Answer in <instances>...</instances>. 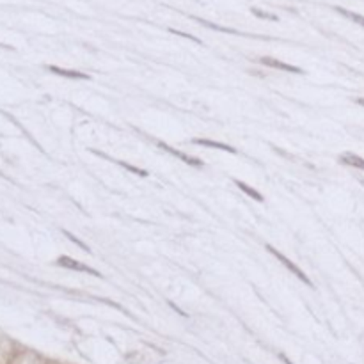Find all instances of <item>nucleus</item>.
Masks as SVG:
<instances>
[{"label": "nucleus", "mask_w": 364, "mask_h": 364, "mask_svg": "<svg viewBox=\"0 0 364 364\" xmlns=\"http://www.w3.org/2000/svg\"><path fill=\"white\" fill-rule=\"evenodd\" d=\"M340 160L345 164V166L355 167V169L364 171V159H361L359 155H355V153H343Z\"/></svg>", "instance_id": "nucleus-7"}, {"label": "nucleus", "mask_w": 364, "mask_h": 364, "mask_svg": "<svg viewBox=\"0 0 364 364\" xmlns=\"http://www.w3.org/2000/svg\"><path fill=\"white\" fill-rule=\"evenodd\" d=\"M358 103H361V105L364 107V98H359V100H358Z\"/></svg>", "instance_id": "nucleus-15"}, {"label": "nucleus", "mask_w": 364, "mask_h": 364, "mask_svg": "<svg viewBox=\"0 0 364 364\" xmlns=\"http://www.w3.org/2000/svg\"><path fill=\"white\" fill-rule=\"evenodd\" d=\"M267 251H269V252H270V255H272V256H276V258H277V259H279V262H281V263H283V265H284V267H287V269H288V270H290V272H291V274H295V276H297V277H299V279H301V281H302V283H304V284H308V287H313L311 279H309V277H308V276H306V274H304V272H302V270H301V269H299V267H297V265H295V263H294V262H291V259H290V258H287V256H284V255H283V252H279V251H277V249H276V247H272V245H269V244H267Z\"/></svg>", "instance_id": "nucleus-1"}, {"label": "nucleus", "mask_w": 364, "mask_h": 364, "mask_svg": "<svg viewBox=\"0 0 364 364\" xmlns=\"http://www.w3.org/2000/svg\"><path fill=\"white\" fill-rule=\"evenodd\" d=\"M169 32H173V34H176V36H181V38H187V39H191V41H198V43H199V39H198V38H194V36L187 34V32L176 31V28H169Z\"/></svg>", "instance_id": "nucleus-14"}, {"label": "nucleus", "mask_w": 364, "mask_h": 364, "mask_svg": "<svg viewBox=\"0 0 364 364\" xmlns=\"http://www.w3.org/2000/svg\"><path fill=\"white\" fill-rule=\"evenodd\" d=\"M57 265H59V267H63V269L77 270V272H85V274H91V276L102 277V274H100L98 270H95V269H92V267H87V265H84V263L77 262V259L70 258V256H60V258L57 259Z\"/></svg>", "instance_id": "nucleus-2"}, {"label": "nucleus", "mask_w": 364, "mask_h": 364, "mask_svg": "<svg viewBox=\"0 0 364 364\" xmlns=\"http://www.w3.org/2000/svg\"><path fill=\"white\" fill-rule=\"evenodd\" d=\"M336 11H338V13H341V14H343V16L350 18L352 21H355V23H358V25H361V27H364V16H361V14H358V13H352V11H347V9H343V7H336Z\"/></svg>", "instance_id": "nucleus-9"}, {"label": "nucleus", "mask_w": 364, "mask_h": 364, "mask_svg": "<svg viewBox=\"0 0 364 364\" xmlns=\"http://www.w3.org/2000/svg\"><path fill=\"white\" fill-rule=\"evenodd\" d=\"M252 13H255L256 16H259V18H265V20H274V21H277V16H276V14L262 13V11H259V9H252Z\"/></svg>", "instance_id": "nucleus-13"}, {"label": "nucleus", "mask_w": 364, "mask_h": 364, "mask_svg": "<svg viewBox=\"0 0 364 364\" xmlns=\"http://www.w3.org/2000/svg\"><path fill=\"white\" fill-rule=\"evenodd\" d=\"M196 20H198V23H203V25H205V27H208V28H215V31H219V32H230V34H238V32H237V31H233V28L219 27V25L212 23V21H206V20H203V18H196Z\"/></svg>", "instance_id": "nucleus-10"}, {"label": "nucleus", "mask_w": 364, "mask_h": 364, "mask_svg": "<svg viewBox=\"0 0 364 364\" xmlns=\"http://www.w3.org/2000/svg\"><path fill=\"white\" fill-rule=\"evenodd\" d=\"M63 233H64V235H66V237H68V238H70V240H71V242H73V244H77V245H78V247H80V249H84V251H85V252H89V251H91V249H89V247H87V245H85V244H84V242H80V240H78V238H77V237H75V235H71V233H70V231H66V230H64V231H63Z\"/></svg>", "instance_id": "nucleus-12"}, {"label": "nucleus", "mask_w": 364, "mask_h": 364, "mask_svg": "<svg viewBox=\"0 0 364 364\" xmlns=\"http://www.w3.org/2000/svg\"><path fill=\"white\" fill-rule=\"evenodd\" d=\"M235 185H237L238 188H240L242 192H245V194L249 196V198H252V199H256V201H263V196L259 194L258 191H256V188H252V187H249L247 183H244V181H240V180H235Z\"/></svg>", "instance_id": "nucleus-8"}, {"label": "nucleus", "mask_w": 364, "mask_h": 364, "mask_svg": "<svg viewBox=\"0 0 364 364\" xmlns=\"http://www.w3.org/2000/svg\"><path fill=\"white\" fill-rule=\"evenodd\" d=\"M159 148H160V149H164V151H167V153H169V155L176 156V159L183 160V162H185V164H188V166H192V167H203V160L196 159V156H191V155H187V153H181V151H178V149H174L173 146L166 144V142L159 141Z\"/></svg>", "instance_id": "nucleus-3"}, {"label": "nucleus", "mask_w": 364, "mask_h": 364, "mask_svg": "<svg viewBox=\"0 0 364 364\" xmlns=\"http://www.w3.org/2000/svg\"><path fill=\"white\" fill-rule=\"evenodd\" d=\"M192 144H198V146H206V148H215L220 149V151H226L231 153V155H237V149L233 146L226 144V142H219V141H212V139H194Z\"/></svg>", "instance_id": "nucleus-5"}, {"label": "nucleus", "mask_w": 364, "mask_h": 364, "mask_svg": "<svg viewBox=\"0 0 364 364\" xmlns=\"http://www.w3.org/2000/svg\"><path fill=\"white\" fill-rule=\"evenodd\" d=\"M114 162H116L117 166L124 167V169H127V171H130V173H134V174H139V176H148V171H144V169H139V167H134V166H130V164H127V162H121V160H114Z\"/></svg>", "instance_id": "nucleus-11"}, {"label": "nucleus", "mask_w": 364, "mask_h": 364, "mask_svg": "<svg viewBox=\"0 0 364 364\" xmlns=\"http://www.w3.org/2000/svg\"><path fill=\"white\" fill-rule=\"evenodd\" d=\"M48 70L52 71V73L60 75V77L73 78V80H89L87 73H82V71H77V70H64V68H59V66H48Z\"/></svg>", "instance_id": "nucleus-6"}, {"label": "nucleus", "mask_w": 364, "mask_h": 364, "mask_svg": "<svg viewBox=\"0 0 364 364\" xmlns=\"http://www.w3.org/2000/svg\"><path fill=\"white\" fill-rule=\"evenodd\" d=\"M259 63H262L263 66L276 68V70H281V71H288V73H304V71H302L301 68H297V66H291V64H287V63H283V60H277V59H274V57H262V59H259Z\"/></svg>", "instance_id": "nucleus-4"}]
</instances>
